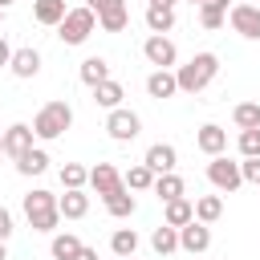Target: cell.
I'll use <instances>...</instances> for the list:
<instances>
[{
  "mask_svg": "<svg viewBox=\"0 0 260 260\" xmlns=\"http://www.w3.org/2000/svg\"><path fill=\"white\" fill-rule=\"evenodd\" d=\"M215 73H219V57H215V53H195L187 65L175 69L179 93H199V89H207V85L215 81Z\"/></svg>",
  "mask_w": 260,
  "mask_h": 260,
  "instance_id": "6da1fadb",
  "label": "cell"
},
{
  "mask_svg": "<svg viewBox=\"0 0 260 260\" xmlns=\"http://www.w3.org/2000/svg\"><path fill=\"white\" fill-rule=\"evenodd\" d=\"M24 219H28V228H32V232H57V223H61L57 195H53V191H45V187L28 191V195H24Z\"/></svg>",
  "mask_w": 260,
  "mask_h": 260,
  "instance_id": "7a4b0ae2",
  "label": "cell"
},
{
  "mask_svg": "<svg viewBox=\"0 0 260 260\" xmlns=\"http://www.w3.org/2000/svg\"><path fill=\"white\" fill-rule=\"evenodd\" d=\"M69 126H73V110H69V102H45V106L37 110V118H32V134H37L41 142L61 138Z\"/></svg>",
  "mask_w": 260,
  "mask_h": 260,
  "instance_id": "3957f363",
  "label": "cell"
},
{
  "mask_svg": "<svg viewBox=\"0 0 260 260\" xmlns=\"http://www.w3.org/2000/svg\"><path fill=\"white\" fill-rule=\"evenodd\" d=\"M93 28H98V16H93V12L81 4V8H69V12L61 16V24H57V37H61L65 45H85Z\"/></svg>",
  "mask_w": 260,
  "mask_h": 260,
  "instance_id": "277c9868",
  "label": "cell"
},
{
  "mask_svg": "<svg viewBox=\"0 0 260 260\" xmlns=\"http://www.w3.org/2000/svg\"><path fill=\"white\" fill-rule=\"evenodd\" d=\"M138 130H142V118H138L134 110L118 106V110H110V114H106V134H110L114 142H134V138H138Z\"/></svg>",
  "mask_w": 260,
  "mask_h": 260,
  "instance_id": "5b68a950",
  "label": "cell"
},
{
  "mask_svg": "<svg viewBox=\"0 0 260 260\" xmlns=\"http://www.w3.org/2000/svg\"><path fill=\"white\" fill-rule=\"evenodd\" d=\"M142 57H146L154 69H171V65L179 61V49H175V41H171L167 32H150V37L142 41Z\"/></svg>",
  "mask_w": 260,
  "mask_h": 260,
  "instance_id": "8992f818",
  "label": "cell"
},
{
  "mask_svg": "<svg viewBox=\"0 0 260 260\" xmlns=\"http://www.w3.org/2000/svg\"><path fill=\"white\" fill-rule=\"evenodd\" d=\"M207 179H211V187L215 191H236V187H244V175H240V162H232V158H223V154H215L211 162H207Z\"/></svg>",
  "mask_w": 260,
  "mask_h": 260,
  "instance_id": "52a82bcc",
  "label": "cell"
},
{
  "mask_svg": "<svg viewBox=\"0 0 260 260\" xmlns=\"http://www.w3.org/2000/svg\"><path fill=\"white\" fill-rule=\"evenodd\" d=\"M228 24H232L244 41H260V8H256V4H232V8H228Z\"/></svg>",
  "mask_w": 260,
  "mask_h": 260,
  "instance_id": "ba28073f",
  "label": "cell"
},
{
  "mask_svg": "<svg viewBox=\"0 0 260 260\" xmlns=\"http://www.w3.org/2000/svg\"><path fill=\"white\" fill-rule=\"evenodd\" d=\"M32 138H37V134H32L28 122H12V126L0 134V150H4L8 158H20L24 150H32Z\"/></svg>",
  "mask_w": 260,
  "mask_h": 260,
  "instance_id": "9c48e42d",
  "label": "cell"
},
{
  "mask_svg": "<svg viewBox=\"0 0 260 260\" xmlns=\"http://www.w3.org/2000/svg\"><path fill=\"white\" fill-rule=\"evenodd\" d=\"M179 248H183V252H191V256L207 252V248H211V228H207V223H199V219L183 223V228H179Z\"/></svg>",
  "mask_w": 260,
  "mask_h": 260,
  "instance_id": "30bf717a",
  "label": "cell"
},
{
  "mask_svg": "<svg viewBox=\"0 0 260 260\" xmlns=\"http://www.w3.org/2000/svg\"><path fill=\"white\" fill-rule=\"evenodd\" d=\"M195 146H199L207 158H215V154H223V150H228V130H223V126H215V122H207V126H199Z\"/></svg>",
  "mask_w": 260,
  "mask_h": 260,
  "instance_id": "8fae6325",
  "label": "cell"
},
{
  "mask_svg": "<svg viewBox=\"0 0 260 260\" xmlns=\"http://www.w3.org/2000/svg\"><path fill=\"white\" fill-rule=\"evenodd\" d=\"M154 175H167V171H175L179 167V150L171 146V142H154L150 150H146V158H142Z\"/></svg>",
  "mask_w": 260,
  "mask_h": 260,
  "instance_id": "7c38bea8",
  "label": "cell"
},
{
  "mask_svg": "<svg viewBox=\"0 0 260 260\" xmlns=\"http://www.w3.org/2000/svg\"><path fill=\"white\" fill-rule=\"evenodd\" d=\"M89 187H93L98 195H110V191L122 187V171H118L114 162H98V167H89Z\"/></svg>",
  "mask_w": 260,
  "mask_h": 260,
  "instance_id": "4fadbf2b",
  "label": "cell"
},
{
  "mask_svg": "<svg viewBox=\"0 0 260 260\" xmlns=\"http://www.w3.org/2000/svg\"><path fill=\"white\" fill-rule=\"evenodd\" d=\"M8 69H12V77L28 81V77H37V73H41V53H37V49H12Z\"/></svg>",
  "mask_w": 260,
  "mask_h": 260,
  "instance_id": "5bb4252c",
  "label": "cell"
},
{
  "mask_svg": "<svg viewBox=\"0 0 260 260\" xmlns=\"http://www.w3.org/2000/svg\"><path fill=\"white\" fill-rule=\"evenodd\" d=\"M146 93H150L154 102H167V98H175V93H179L175 69H154V73L146 77Z\"/></svg>",
  "mask_w": 260,
  "mask_h": 260,
  "instance_id": "9a60e30c",
  "label": "cell"
},
{
  "mask_svg": "<svg viewBox=\"0 0 260 260\" xmlns=\"http://www.w3.org/2000/svg\"><path fill=\"white\" fill-rule=\"evenodd\" d=\"M57 211H61V219H81V215L89 211L85 187H73V191H65V195H57Z\"/></svg>",
  "mask_w": 260,
  "mask_h": 260,
  "instance_id": "2e32d148",
  "label": "cell"
},
{
  "mask_svg": "<svg viewBox=\"0 0 260 260\" xmlns=\"http://www.w3.org/2000/svg\"><path fill=\"white\" fill-rule=\"evenodd\" d=\"M102 199H106V211H110L114 219H130V215H134V207H138V199H134V191H130L126 183H122L118 191L102 195Z\"/></svg>",
  "mask_w": 260,
  "mask_h": 260,
  "instance_id": "e0dca14e",
  "label": "cell"
},
{
  "mask_svg": "<svg viewBox=\"0 0 260 260\" xmlns=\"http://www.w3.org/2000/svg\"><path fill=\"white\" fill-rule=\"evenodd\" d=\"M89 93H93V106H102V110H118V106H122V98H126L122 81H114V77L98 81V85H93Z\"/></svg>",
  "mask_w": 260,
  "mask_h": 260,
  "instance_id": "ac0fdd59",
  "label": "cell"
},
{
  "mask_svg": "<svg viewBox=\"0 0 260 260\" xmlns=\"http://www.w3.org/2000/svg\"><path fill=\"white\" fill-rule=\"evenodd\" d=\"M191 219H195V203H191L187 195H179V199H167V203H162V223L183 228V223H191Z\"/></svg>",
  "mask_w": 260,
  "mask_h": 260,
  "instance_id": "d6986e66",
  "label": "cell"
},
{
  "mask_svg": "<svg viewBox=\"0 0 260 260\" xmlns=\"http://www.w3.org/2000/svg\"><path fill=\"white\" fill-rule=\"evenodd\" d=\"M65 12H69V8H65V0H32V20H37V24H45V28H57Z\"/></svg>",
  "mask_w": 260,
  "mask_h": 260,
  "instance_id": "ffe728a7",
  "label": "cell"
},
{
  "mask_svg": "<svg viewBox=\"0 0 260 260\" xmlns=\"http://www.w3.org/2000/svg\"><path fill=\"white\" fill-rule=\"evenodd\" d=\"M162 203L167 199H179V195H187V183H183V175H175V171H167V175H154V187H150Z\"/></svg>",
  "mask_w": 260,
  "mask_h": 260,
  "instance_id": "44dd1931",
  "label": "cell"
},
{
  "mask_svg": "<svg viewBox=\"0 0 260 260\" xmlns=\"http://www.w3.org/2000/svg\"><path fill=\"white\" fill-rule=\"evenodd\" d=\"M126 24H130V8H126V0L114 4V8H106V12H98V28H102V32H122Z\"/></svg>",
  "mask_w": 260,
  "mask_h": 260,
  "instance_id": "7402d4cb",
  "label": "cell"
},
{
  "mask_svg": "<svg viewBox=\"0 0 260 260\" xmlns=\"http://www.w3.org/2000/svg\"><path fill=\"white\" fill-rule=\"evenodd\" d=\"M77 77L93 89L98 81H106V77H110V61H106V57H85V61H81V69H77Z\"/></svg>",
  "mask_w": 260,
  "mask_h": 260,
  "instance_id": "603a6c76",
  "label": "cell"
},
{
  "mask_svg": "<svg viewBox=\"0 0 260 260\" xmlns=\"http://www.w3.org/2000/svg\"><path fill=\"white\" fill-rule=\"evenodd\" d=\"M150 248H154L158 256H171V252H179V228H171V223L154 228V232H150Z\"/></svg>",
  "mask_w": 260,
  "mask_h": 260,
  "instance_id": "cb8c5ba5",
  "label": "cell"
},
{
  "mask_svg": "<svg viewBox=\"0 0 260 260\" xmlns=\"http://www.w3.org/2000/svg\"><path fill=\"white\" fill-rule=\"evenodd\" d=\"M16 171H20V175H45V171H49V154H45L41 146H32V150H24V154L16 158Z\"/></svg>",
  "mask_w": 260,
  "mask_h": 260,
  "instance_id": "d4e9b609",
  "label": "cell"
},
{
  "mask_svg": "<svg viewBox=\"0 0 260 260\" xmlns=\"http://www.w3.org/2000/svg\"><path fill=\"white\" fill-rule=\"evenodd\" d=\"M122 183H126L130 191H150V187H154V171H150L146 162H134L130 171H122Z\"/></svg>",
  "mask_w": 260,
  "mask_h": 260,
  "instance_id": "484cf974",
  "label": "cell"
},
{
  "mask_svg": "<svg viewBox=\"0 0 260 260\" xmlns=\"http://www.w3.org/2000/svg\"><path fill=\"white\" fill-rule=\"evenodd\" d=\"M219 215H223V199H219V195H199V199H195V219H199V223L211 228Z\"/></svg>",
  "mask_w": 260,
  "mask_h": 260,
  "instance_id": "4316f807",
  "label": "cell"
},
{
  "mask_svg": "<svg viewBox=\"0 0 260 260\" xmlns=\"http://www.w3.org/2000/svg\"><path fill=\"white\" fill-rule=\"evenodd\" d=\"M110 252L122 260V256H134L138 252V232L134 228H118L114 236H110Z\"/></svg>",
  "mask_w": 260,
  "mask_h": 260,
  "instance_id": "83f0119b",
  "label": "cell"
},
{
  "mask_svg": "<svg viewBox=\"0 0 260 260\" xmlns=\"http://www.w3.org/2000/svg\"><path fill=\"white\" fill-rule=\"evenodd\" d=\"M146 28H150V32H171V28H175V8L146 4Z\"/></svg>",
  "mask_w": 260,
  "mask_h": 260,
  "instance_id": "f1b7e54d",
  "label": "cell"
},
{
  "mask_svg": "<svg viewBox=\"0 0 260 260\" xmlns=\"http://www.w3.org/2000/svg\"><path fill=\"white\" fill-rule=\"evenodd\" d=\"M232 122H236L240 130H256V126H260V102H240V106L232 110Z\"/></svg>",
  "mask_w": 260,
  "mask_h": 260,
  "instance_id": "f546056e",
  "label": "cell"
},
{
  "mask_svg": "<svg viewBox=\"0 0 260 260\" xmlns=\"http://www.w3.org/2000/svg\"><path fill=\"white\" fill-rule=\"evenodd\" d=\"M77 248H81V240H77L73 232H57V236H53V248H49V252H53V260H69V256H73Z\"/></svg>",
  "mask_w": 260,
  "mask_h": 260,
  "instance_id": "4dcf8cb0",
  "label": "cell"
},
{
  "mask_svg": "<svg viewBox=\"0 0 260 260\" xmlns=\"http://www.w3.org/2000/svg\"><path fill=\"white\" fill-rule=\"evenodd\" d=\"M85 183H89V171H85L81 162H65V167H61V187H65V191L85 187Z\"/></svg>",
  "mask_w": 260,
  "mask_h": 260,
  "instance_id": "1f68e13d",
  "label": "cell"
},
{
  "mask_svg": "<svg viewBox=\"0 0 260 260\" xmlns=\"http://www.w3.org/2000/svg\"><path fill=\"white\" fill-rule=\"evenodd\" d=\"M199 24L203 28H223L228 24V12L223 8H211V4H199Z\"/></svg>",
  "mask_w": 260,
  "mask_h": 260,
  "instance_id": "d6a6232c",
  "label": "cell"
},
{
  "mask_svg": "<svg viewBox=\"0 0 260 260\" xmlns=\"http://www.w3.org/2000/svg\"><path fill=\"white\" fill-rule=\"evenodd\" d=\"M240 154L244 158H256L260 154V126L256 130H240Z\"/></svg>",
  "mask_w": 260,
  "mask_h": 260,
  "instance_id": "836d02e7",
  "label": "cell"
},
{
  "mask_svg": "<svg viewBox=\"0 0 260 260\" xmlns=\"http://www.w3.org/2000/svg\"><path fill=\"white\" fill-rule=\"evenodd\" d=\"M240 175H244V183H256L260 187V154L256 158H244L240 162Z\"/></svg>",
  "mask_w": 260,
  "mask_h": 260,
  "instance_id": "e575fe53",
  "label": "cell"
},
{
  "mask_svg": "<svg viewBox=\"0 0 260 260\" xmlns=\"http://www.w3.org/2000/svg\"><path fill=\"white\" fill-rule=\"evenodd\" d=\"M12 232H16V228H12V211H8V207H0V240H8Z\"/></svg>",
  "mask_w": 260,
  "mask_h": 260,
  "instance_id": "d590c367",
  "label": "cell"
},
{
  "mask_svg": "<svg viewBox=\"0 0 260 260\" xmlns=\"http://www.w3.org/2000/svg\"><path fill=\"white\" fill-rule=\"evenodd\" d=\"M114 4H122V0H85V8L98 16V12H106V8H114Z\"/></svg>",
  "mask_w": 260,
  "mask_h": 260,
  "instance_id": "8d00e7d4",
  "label": "cell"
},
{
  "mask_svg": "<svg viewBox=\"0 0 260 260\" xmlns=\"http://www.w3.org/2000/svg\"><path fill=\"white\" fill-rule=\"evenodd\" d=\"M69 260H98V248H89V244H81V248H77V252H73Z\"/></svg>",
  "mask_w": 260,
  "mask_h": 260,
  "instance_id": "74e56055",
  "label": "cell"
},
{
  "mask_svg": "<svg viewBox=\"0 0 260 260\" xmlns=\"http://www.w3.org/2000/svg\"><path fill=\"white\" fill-rule=\"evenodd\" d=\"M8 61H12V45L0 37V69H8Z\"/></svg>",
  "mask_w": 260,
  "mask_h": 260,
  "instance_id": "f35d334b",
  "label": "cell"
},
{
  "mask_svg": "<svg viewBox=\"0 0 260 260\" xmlns=\"http://www.w3.org/2000/svg\"><path fill=\"white\" fill-rule=\"evenodd\" d=\"M199 4H211V8H223L228 12V0H199Z\"/></svg>",
  "mask_w": 260,
  "mask_h": 260,
  "instance_id": "ab89813d",
  "label": "cell"
},
{
  "mask_svg": "<svg viewBox=\"0 0 260 260\" xmlns=\"http://www.w3.org/2000/svg\"><path fill=\"white\" fill-rule=\"evenodd\" d=\"M146 4H158V8H175L179 0H146Z\"/></svg>",
  "mask_w": 260,
  "mask_h": 260,
  "instance_id": "60d3db41",
  "label": "cell"
},
{
  "mask_svg": "<svg viewBox=\"0 0 260 260\" xmlns=\"http://www.w3.org/2000/svg\"><path fill=\"white\" fill-rule=\"evenodd\" d=\"M0 260H8V248H4V240H0Z\"/></svg>",
  "mask_w": 260,
  "mask_h": 260,
  "instance_id": "b9f144b4",
  "label": "cell"
},
{
  "mask_svg": "<svg viewBox=\"0 0 260 260\" xmlns=\"http://www.w3.org/2000/svg\"><path fill=\"white\" fill-rule=\"evenodd\" d=\"M8 4H12V0H0V8H8Z\"/></svg>",
  "mask_w": 260,
  "mask_h": 260,
  "instance_id": "7bdbcfd3",
  "label": "cell"
},
{
  "mask_svg": "<svg viewBox=\"0 0 260 260\" xmlns=\"http://www.w3.org/2000/svg\"><path fill=\"white\" fill-rule=\"evenodd\" d=\"M122 260H134V256H122Z\"/></svg>",
  "mask_w": 260,
  "mask_h": 260,
  "instance_id": "ee69618b",
  "label": "cell"
},
{
  "mask_svg": "<svg viewBox=\"0 0 260 260\" xmlns=\"http://www.w3.org/2000/svg\"><path fill=\"white\" fill-rule=\"evenodd\" d=\"M0 20H4V8H0Z\"/></svg>",
  "mask_w": 260,
  "mask_h": 260,
  "instance_id": "f6af8a7d",
  "label": "cell"
},
{
  "mask_svg": "<svg viewBox=\"0 0 260 260\" xmlns=\"http://www.w3.org/2000/svg\"><path fill=\"white\" fill-rule=\"evenodd\" d=\"M191 4H199V0H191Z\"/></svg>",
  "mask_w": 260,
  "mask_h": 260,
  "instance_id": "bcb514c9",
  "label": "cell"
}]
</instances>
